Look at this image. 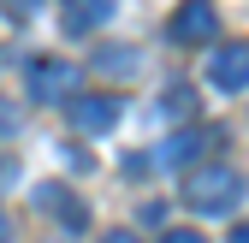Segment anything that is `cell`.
<instances>
[{"label": "cell", "instance_id": "8992f818", "mask_svg": "<svg viewBox=\"0 0 249 243\" xmlns=\"http://www.w3.org/2000/svg\"><path fill=\"white\" fill-rule=\"evenodd\" d=\"M107 18H113V0H66V6H59L66 36H89V30H101Z\"/></svg>", "mask_w": 249, "mask_h": 243}, {"label": "cell", "instance_id": "6da1fadb", "mask_svg": "<svg viewBox=\"0 0 249 243\" xmlns=\"http://www.w3.org/2000/svg\"><path fill=\"white\" fill-rule=\"evenodd\" d=\"M237 196H243V178L231 166H190L184 172V208H196V214H226Z\"/></svg>", "mask_w": 249, "mask_h": 243}, {"label": "cell", "instance_id": "52a82bcc", "mask_svg": "<svg viewBox=\"0 0 249 243\" xmlns=\"http://www.w3.org/2000/svg\"><path fill=\"white\" fill-rule=\"evenodd\" d=\"M208 142H213L208 131H178V137H166V148H160V166H196Z\"/></svg>", "mask_w": 249, "mask_h": 243}, {"label": "cell", "instance_id": "7c38bea8", "mask_svg": "<svg viewBox=\"0 0 249 243\" xmlns=\"http://www.w3.org/2000/svg\"><path fill=\"white\" fill-rule=\"evenodd\" d=\"M0 243H12V220L6 214H0Z\"/></svg>", "mask_w": 249, "mask_h": 243}, {"label": "cell", "instance_id": "4fadbf2b", "mask_svg": "<svg viewBox=\"0 0 249 243\" xmlns=\"http://www.w3.org/2000/svg\"><path fill=\"white\" fill-rule=\"evenodd\" d=\"M231 243H249V226H237V231H231Z\"/></svg>", "mask_w": 249, "mask_h": 243}, {"label": "cell", "instance_id": "ba28073f", "mask_svg": "<svg viewBox=\"0 0 249 243\" xmlns=\"http://www.w3.org/2000/svg\"><path fill=\"white\" fill-rule=\"evenodd\" d=\"M166 113H184V119H190L196 113V95H190V89H172V95H166Z\"/></svg>", "mask_w": 249, "mask_h": 243}, {"label": "cell", "instance_id": "7a4b0ae2", "mask_svg": "<svg viewBox=\"0 0 249 243\" xmlns=\"http://www.w3.org/2000/svg\"><path fill=\"white\" fill-rule=\"evenodd\" d=\"M77 83H83V71L71 66V59H42V66H30V101H42V107H66Z\"/></svg>", "mask_w": 249, "mask_h": 243}, {"label": "cell", "instance_id": "9c48e42d", "mask_svg": "<svg viewBox=\"0 0 249 243\" xmlns=\"http://www.w3.org/2000/svg\"><path fill=\"white\" fill-rule=\"evenodd\" d=\"M12 131H18V107L0 101V137H12Z\"/></svg>", "mask_w": 249, "mask_h": 243}, {"label": "cell", "instance_id": "5b68a950", "mask_svg": "<svg viewBox=\"0 0 249 243\" xmlns=\"http://www.w3.org/2000/svg\"><path fill=\"white\" fill-rule=\"evenodd\" d=\"M166 36L172 42H213L220 36V6L213 0H184L172 12V24H166Z\"/></svg>", "mask_w": 249, "mask_h": 243}, {"label": "cell", "instance_id": "30bf717a", "mask_svg": "<svg viewBox=\"0 0 249 243\" xmlns=\"http://www.w3.org/2000/svg\"><path fill=\"white\" fill-rule=\"evenodd\" d=\"M166 243H208L202 231H166Z\"/></svg>", "mask_w": 249, "mask_h": 243}, {"label": "cell", "instance_id": "277c9868", "mask_svg": "<svg viewBox=\"0 0 249 243\" xmlns=\"http://www.w3.org/2000/svg\"><path fill=\"white\" fill-rule=\"evenodd\" d=\"M66 113H71V131H83V137H107L113 125H119V95H71L66 101Z\"/></svg>", "mask_w": 249, "mask_h": 243}, {"label": "cell", "instance_id": "3957f363", "mask_svg": "<svg viewBox=\"0 0 249 243\" xmlns=\"http://www.w3.org/2000/svg\"><path fill=\"white\" fill-rule=\"evenodd\" d=\"M208 83L226 89V95H237V89H249V42H220L208 53Z\"/></svg>", "mask_w": 249, "mask_h": 243}, {"label": "cell", "instance_id": "8fae6325", "mask_svg": "<svg viewBox=\"0 0 249 243\" xmlns=\"http://www.w3.org/2000/svg\"><path fill=\"white\" fill-rule=\"evenodd\" d=\"M101 243H142L137 231H101Z\"/></svg>", "mask_w": 249, "mask_h": 243}]
</instances>
